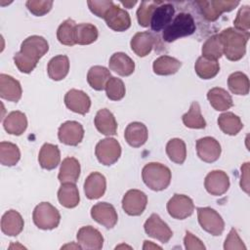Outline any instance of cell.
Here are the masks:
<instances>
[{
    "label": "cell",
    "instance_id": "f546056e",
    "mask_svg": "<svg viewBox=\"0 0 250 250\" xmlns=\"http://www.w3.org/2000/svg\"><path fill=\"white\" fill-rule=\"evenodd\" d=\"M69 70V60L65 55H59L52 58L47 66V72L52 80L60 81L65 78Z\"/></svg>",
    "mask_w": 250,
    "mask_h": 250
},
{
    "label": "cell",
    "instance_id": "5b68a950",
    "mask_svg": "<svg viewBox=\"0 0 250 250\" xmlns=\"http://www.w3.org/2000/svg\"><path fill=\"white\" fill-rule=\"evenodd\" d=\"M196 210L198 223L205 231L214 236H218L223 233L225 222L216 210L210 207H198Z\"/></svg>",
    "mask_w": 250,
    "mask_h": 250
},
{
    "label": "cell",
    "instance_id": "ba28073f",
    "mask_svg": "<svg viewBox=\"0 0 250 250\" xmlns=\"http://www.w3.org/2000/svg\"><path fill=\"white\" fill-rule=\"evenodd\" d=\"M194 210V204L190 197L185 194H174L167 202V211L169 215L177 220H184L191 216Z\"/></svg>",
    "mask_w": 250,
    "mask_h": 250
},
{
    "label": "cell",
    "instance_id": "b9f144b4",
    "mask_svg": "<svg viewBox=\"0 0 250 250\" xmlns=\"http://www.w3.org/2000/svg\"><path fill=\"white\" fill-rule=\"evenodd\" d=\"M21 158V151L17 145L10 142L0 143V162L4 166H14Z\"/></svg>",
    "mask_w": 250,
    "mask_h": 250
},
{
    "label": "cell",
    "instance_id": "4dcf8cb0",
    "mask_svg": "<svg viewBox=\"0 0 250 250\" xmlns=\"http://www.w3.org/2000/svg\"><path fill=\"white\" fill-rule=\"evenodd\" d=\"M207 99L211 106L218 111H225L233 105L231 96L223 88L215 87L208 91Z\"/></svg>",
    "mask_w": 250,
    "mask_h": 250
},
{
    "label": "cell",
    "instance_id": "44dd1931",
    "mask_svg": "<svg viewBox=\"0 0 250 250\" xmlns=\"http://www.w3.org/2000/svg\"><path fill=\"white\" fill-rule=\"evenodd\" d=\"M106 188V180L104 176L99 172L91 173L85 180L84 192L89 199H98L102 197Z\"/></svg>",
    "mask_w": 250,
    "mask_h": 250
},
{
    "label": "cell",
    "instance_id": "cb8c5ba5",
    "mask_svg": "<svg viewBox=\"0 0 250 250\" xmlns=\"http://www.w3.org/2000/svg\"><path fill=\"white\" fill-rule=\"evenodd\" d=\"M94 123L101 134L105 136L116 135L117 122L112 112L107 108H102L97 112Z\"/></svg>",
    "mask_w": 250,
    "mask_h": 250
},
{
    "label": "cell",
    "instance_id": "603a6c76",
    "mask_svg": "<svg viewBox=\"0 0 250 250\" xmlns=\"http://www.w3.org/2000/svg\"><path fill=\"white\" fill-rule=\"evenodd\" d=\"M124 137L129 146L133 147H140L147 141V128L142 122H131L125 129Z\"/></svg>",
    "mask_w": 250,
    "mask_h": 250
},
{
    "label": "cell",
    "instance_id": "ac0fdd59",
    "mask_svg": "<svg viewBox=\"0 0 250 250\" xmlns=\"http://www.w3.org/2000/svg\"><path fill=\"white\" fill-rule=\"evenodd\" d=\"M106 25L114 31H125L131 26V19L129 14L117 5H113L104 16Z\"/></svg>",
    "mask_w": 250,
    "mask_h": 250
},
{
    "label": "cell",
    "instance_id": "30bf717a",
    "mask_svg": "<svg viewBox=\"0 0 250 250\" xmlns=\"http://www.w3.org/2000/svg\"><path fill=\"white\" fill-rule=\"evenodd\" d=\"M147 204L146 194L140 189H129L123 196L122 208L130 216H140Z\"/></svg>",
    "mask_w": 250,
    "mask_h": 250
},
{
    "label": "cell",
    "instance_id": "e575fe53",
    "mask_svg": "<svg viewBox=\"0 0 250 250\" xmlns=\"http://www.w3.org/2000/svg\"><path fill=\"white\" fill-rule=\"evenodd\" d=\"M220 129L227 135L235 136L243 128V124L236 114L232 112H224L218 117Z\"/></svg>",
    "mask_w": 250,
    "mask_h": 250
},
{
    "label": "cell",
    "instance_id": "db71d44e",
    "mask_svg": "<svg viewBox=\"0 0 250 250\" xmlns=\"http://www.w3.org/2000/svg\"><path fill=\"white\" fill-rule=\"evenodd\" d=\"M150 247H152V248H159V249H161V247H159V246H157V245L152 244V243H151V241H147V240H146V241H145V245H144V249L150 248Z\"/></svg>",
    "mask_w": 250,
    "mask_h": 250
},
{
    "label": "cell",
    "instance_id": "7402d4cb",
    "mask_svg": "<svg viewBox=\"0 0 250 250\" xmlns=\"http://www.w3.org/2000/svg\"><path fill=\"white\" fill-rule=\"evenodd\" d=\"M24 222L21 215L16 210H9L4 213L1 219V230L9 236H17L23 229Z\"/></svg>",
    "mask_w": 250,
    "mask_h": 250
},
{
    "label": "cell",
    "instance_id": "9a60e30c",
    "mask_svg": "<svg viewBox=\"0 0 250 250\" xmlns=\"http://www.w3.org/2000/svg\"><path fill=\"white\" fill-rule=\"evenodd\" d=\"M204 187L211 195H222L226 193L229 188V178L227 173L222 170L211 171L205 177Z\"/></svg>",
    "mask_w": 250,
    "mask_h": 250
},
{
    "label": "cell",
    "instance_id": "d6a6232c",
    "mask_svg": "<svg viewBox=\"0 0 250 250\" xmlns=\"http://www.w3.org/2000/svg\"><path fill=\"white\" fill-rule=\"evenodd\" d=\"M110 77V71L102 65L92 66L87 73V81L89 85L97 91L104 90Z\"/></svg>",
    "mask_w": 250,
    "mask_h": 250
},
{
    "label": "cell",
    "instance_id": "7bdbcfd3",
    "mask_svg": "<svg viewBox=\"0 0 250 250\" xmlns=\"http://www.w3.org/2000/svg\"><path fill=\"white\" fill-rule=\"evenodd\" d=\"M75 27L76 23L71 19H67L64 21H62L57 30V38L59 42L66 46L75 45Z\"/></svg>",
    "mask_w": 250,
    "mask_h": 250
},
{
    "label": "cell",
    "instance_id": "d590c367",
    "mask_svg": "<svg viewBox=\"0 0 250 250\" xmlns=\"http://www.w3.org/2000/svg\"><path fill=\"white\" fill-rule=\"evenodd\" d=\"M98 28L88 22H83L76 24L75 27V34H74V39H75V44L79 45H89L94 43L98 39Z\"/></svg>",
    "mask_w": 250,
    "mask_h": 250
},
{
    "label": "cell",
    "instance_id": "7c38bea8",
    "mask_svg": "<svg viewBox=\"0 0 250 250\" xmlns=\"http://www.w3.org/2000/svg\"><path fill=\"white\" fill-rule=\"evenodd\" d=\"M91 217L100 225L106 229H112L118 220V216L113 205L107 202H99L91 208Z\"/></svg>",
    "mask_w": 250,
    "mask_h": 250
},
{
    "label": "cell",
    "instance_id": "f907efd6",
    "mask_svg": "<svg viewBox=\"0 0 250 250\" xmlns=\"http://www.w3.org/2000/svg\"><path fill=\"white\" fill-rule=\"evenodd\" d=\"M224 249L225 250H232V249H238V250H245L246 246L244 245L243 241L240 239L236 229L233 228L229 232V235L227 236L225 243H224Z\"/></svg>",
    "mask_w": 250,
    "mask_h": 250
},
{
    "label": "cell",
    "instance_id": "8d00e7d4",
    "mask_svg": "<svg viewBox=\"0 0 250 250\" xmlns=\"http://www.w3.org/2000/svg\"><path fill=\"white\" fill-rule=\"evenodd\" d=\"M186 127L191 129H203L206 126V121L201 114L200 105L197 102H192L189 109L182 117Z\"/></svg>",
    "mask_w": 250,
    "mask_h": 250
},
{
    "label": "cell",
    "instance_id": "d4e9b609",
    "mask_svg": "<svg viewBox=\"0 0 250 250\" xmlns=\"http://www.w3.org/2000/svg\"><path fill=\"white\" fill-rule=\"evenodd\" d=\"M38 161L40 166L46 170L55 169L61 161V152L59 146L53 144L46 143L40 148L38 154Z\"/></svg>",
    "mask_w": 250,
    "mask_h": 250
},
{
    "label": "cell",
    "instance_id": "6da1fadb",
    "mask_svg": "<svg viewBox=\"0 0 250 250\" xmlns=\"http://www.w3.org/2000/svg\"><path fill=\"white\" fill-rule=\"evenodd\" d=\"M224 55L228 60L235 62L242 59L246 53V44L249 39V32L239 31L233 27L224 29L220 34Z\"/></svg>",
    "mask_w": 250,
    "mask_h": 250
},
{
    "label": "cell",
    "instance_id": "2e32d148",
    "mask_svg": "<svg viewBox=\"0 0 250 250\" xmlns=\"http://www.w3.org/2000/svg\"><path fill=\"white\" fill-rule=\"evenodd\" d=\"M64 104L68 109L78 114H86L91 107L89 96L77 89H70L64 96Z\"/></svg>",
    "mask_w": 250,
    "mask_h": 250
},
{
    "label": "cell",
    "instance_id": "277c9868",
    "mask_svg": "<svg viewBox=\"0 0 250 250\" xmlns=\"http://www.w3.org/2000/svg\"><path fill=\"white\" fill-rule=\"evenodd\" d=\"M32 219L38 229L49 230L59 226L61 215L58 209L51 203L41 202L34 208Z\"/></svg>",
    "mask_w": 250,
    "mask_h": 250
},
{
    "label": "cell",
    "instance_id": "816d5d0a",
    "mask_svg": "<svg viewBox=\"0 0 250 250\" xmlns=\"http://www.w3.org/2000/svg\"><path fill=\"white\" fill-rule=\"evenodd\" d=\"M184 244L185 248L188 250H194V249H199V250H204L205 245L202 243V241L194 236L190 231H186V235L184 238Z\"/></svg>",
    "mask_w": 250,
    "mask_h": 250
},
{
    "label": "cell",
    "instance_id": "f1b7e54d",
    "mask_svg": "<svg viewBox=\"0 0 250 250\" xmlns=\"http://www.w3.org/2000/svg\"><path fill=\"white\" fill-rule=\"evenodd\" d=\"M3 127L10 135H21L27 127V119L25 114L19 110L10 112L3 120Z\"/></svg>",
    "mask_w": 250,
    "mask_h": 250
},
{
    "label": "cell",
    "instance_id": "52a82bcc",
    "mask_svg": "<svg viewBox=\"0 0 250 250\" xmlns=\"http://www.w3.org/2000/svg\"><path fill=\"white\" fill-rule=\"evenodd\" d=\"M197 5L204 19H206L209 21H215L223 13L230 12L236 6H238L239 1H198Z\"/></svg>",
    "mask_w": 250,
    "mask_h": 250
},
{
    "label": "cell",
    "instance_id": "681fc988",
    "mask_svg": "<svg viewBox=\"0 0 250 250\" xmlns=\"http://www.w3.org/2000/svg\"><path fill=\"white\" fill-rule=\"evenodd\" d=\"M90 11L99 18H104L108 10L114 5L112 1L102 0V1H88L87 2Z\"/></svg>",
    "mask_w": 250,
    "mask_h": 250
},
{
    "label": "cell",
    "instance_id": "f35d334b",
    "mask_svg": "<svg viewBox=\"0 0 250 250\" xmlns=\"http://www.w3.org/2000/svg\"><path fill=\"white\" fill-rule=\"evenodd\" d=\"M196 74L202 79H211L215 77L220 71V64L218 61L208 60L204 57H199L194 64Z\"/></svg>",
    "mask_w": 250,
    "mask_h": 250
},
{
    "label": "cell",
    "instance_id": "f6af8a7d",
    "mask_svg": "<svg viewBox=\"0 0 250 250\" xmlns=\"http://www.w3.org/2000/svg\"><path fill=\"white\" fill-rule=\"evenodd\" d=\"M106 97L111 101H120L124 98L126 89L123 81L117 77H110L105 85Z\"/></svg>",
    "mask_w": 250,
    "mask_h": 250
},
{
    "label": "cell",
    "instance_id": "4316f807",
    "mask_svg": "<svg viewBox=\"0 0 250 250\" xmlns=\"http://www.w3.org/2000/svg\"><path fill=\"white\" fill-rule=\"evenodd\" d=\"M155 43L154 36L148 31H143L136 33L130 42L132 51L139 57L147 56Z\"/></svg>",
    "mask_w": 250,
    "mask_h": 250
},
{
    "label": "cell",
    "instance_id": "836d02e7",
    "mask_svg": "<svg viewBox=\"0 0 250 250\" xmlns=\"http://www.w3.org/2000/svg\"><path fill=\"white\" fill-rule=\"evenodd\" d=\"M181 66L182 62L179 60L166 55L157 58L152 64L153 72L157 75L175 74L180 69Z\"/></svg>",
    "mask_w": 250,
    "mask_h": 250
},
{
    "label": "cell",
    "instance_id": "bcb514c9",
    "mask_svg": "<svg viewBox=\"0 0 250 250\" xmlns=\"http://www.w3.org/2000/svg\"><path fill=\"white\" fill-rule=\"evenodd\" d=\"M234 29L244 32H249L250 29V7L248 5L242 6L237 15L235 20L233 21Z\"/></svg>",
    "mask_w": 250,
    "mask_h": 250
},
{
    "label": "cell",
    "instance_id": "60d3db41",
    "mask_svg": "<svg viewBox=\"0 0 250 250\" xmlns=\"http://www.w3.org/2000/svg\"><path fill=\"white\" fill-rule=\"evenodd\" d=\"M166 153L169 159L176 164H183L187 157V146L182 139L174 138L166 145Z\"/></svg>",
    "mask_w": 250,
    "mask_h": 250
},
{
    "label": "cell",
    "instance_id": "7a4b0ae2",
    "mask_svg": "<svg viewBox=\"0 0 250 250\" xmlns=\"http://www.w3.org/2000/svg\"><path fill=\"white\" fill-rule=\"evenodd\" d=\"M142 178L145 185L154 191H160L168 188L171 183L170 169L158 162H149L142 170Z\"/></svg>",
    "mask_w": 250,
    "mask_h": 250
},
{
    "label": "cell",
    "instance_id": "484cf974",
    "mask_svg": "<svg viewBox=\"0 0 250 250\" xmlns=\"http://www.w3.org/2000/svg\"><path fill=\"white\" fill-rule=\"evenodd\" d=\"M109 69L120 76H129L135 70L134 61L125 53H114L109 59Z\"/></svg>",
    "mask_w": 250,
    "mask_h": 250
},
{
    "label": "cell",
    "instance_id": "f5cc1de1",
    "mask_svg": "<svg viewBox=\"0 0 250 250\" xmlns=\"http://www.w3.org/2000/svg\"><path fill=\"white\" fill-rule=\"evenodd\" d=\"M249 162H245L241 166V178H240V188L249 193Z\"/></svg>",
    "mask_w": 250,
    "mask_h": 250
},
{
    "label": "cell",
    "instance_id": "8992f818",
    "mask_svg": "<svg viewBox=\"0 0 250 250\" xmlns=\"http://www.w3.org/2000/svg\"><path fill=\"white\" fill-rule=\"evenodd\" d=\"M95 154L100 163L110 166L117 162L121 155V146L114 138H105L101 140L95 148Z\"/></svg>",
    "mask_w": 250,
    "mask_h": 250
},
{
    "label": "cell",
    "instance_id": "ee69618b",
    "mask_svg": "<svg viewBox=\"0 0 250 250\" xmlns=\"http://www.w3.org/2000/svg\"><path fill=\"white\" fill-rule=\"evenodd\" d=\"M162 1H143L137 11V20L141 26L147 27L150 24V19L153 11Z\"/></svg>",
    "mask_w": 250,
    "mask_h": 250
},
{
    "label": "cell",
    "instance_id": "d6986e66",
    "mask_svg": "<svg viewBox=\"0 0 250 250\" xmlns=\"http://www.w3.org/2000/svg\"><path fill=\"white\" fill-rule=\"evenodd\" d=\"M174 14L175 9L172 4L164 2L161 3L153 11L150 19V28L155 32H159L164 29L172 21Z\"/></svg>",
    "mask_w": 250,
    "mask_h": 250
},
{
    "label": "cell",
    "instance_id": "8fae6325",
    "mask_svg": "<svg viewBox=\"0 0 250 250\" xmlns=\"http://www.w3.org/2000/svg\"><path fill=\"white\" fill-rule=\"evenodd\" d=\"M83 137V126L77 121H66L60 126L58 131V138L60 142L66 146H77L81 143Z\"/></svg>",
    "mask_w": 250,
    "mask_h": 250
},
{
    "label": "cell",
    "instance_id": "ffe728a7",
    "mask_svg": "<svg viewBox=\"0 0 250 250\" xmlns=\"http://www.w3.org/2000/svg\"><path fill=\"white\" fill-rule=\"evenodd\" d=\"M22 90L21 83L11 75L0 74V97L9 102H19L21 98Z\"/></svg>",
    "mask_w": 250,
    "mask_h": 250
},
{
    "label": "cell",
    "instance_id": "7dc6e473",
    "mask_svg": "<svg viewBox=\"0 0 250 250\" xmlns=\"http://www.w3.org/2000/svg\"><path fill=\"white\" fill-rule=\"evenodd\" d=\"M28 11L34 16L41 17L49 13L53 7V1H41V0H28L25 3Z\"/></svg>",
    "mask_w": 250,
    "mask_h": 250
},
{
    "label": "cell",
    "instance_id": "e0dca14e",
    "mask_svg": "<svg viewBox=\"0 0 250 250\" xmlns=\"http://www.w3.org/2000/svg\"><path fill=\"white\" fill-rule=\"evenodd\" d=\"M76 238L78 244L83 249L100 250L104 245V237L102 233L92 226H86L79 229Z\"/></svg>",
    "mask_w": 250,
    "mask_h": 250
},
{
    "label": "cell",
    "instance_id": "4fadbf2b",
    "mask_svg": "<svg viewBox=\"0 0 250 250\" xmlns=\"http://www.w3.org/2000/svg\"><path fill=\"white\" fill-rule=\"evenodd\" d=\"M48 50L49 44L47 40L39 35L28 36L21 45V52L36 62H38Z\"/></svg>",
    "mask_w": 250,
    "mask_h": 250
},
{
    "label": "cell",
    "instance_id": "1f68e13d",
    "mask_svg": "<svg viewBox=\"0 0 250 250\" xmlns=\"http://www.w3.org/2000/svg\"><path fill=\"white\" fill-rule=\"evenodd\" d=\"M58 199L61 205L65 208H74L78 205L80 197L79 191L75 184L64 183L62 184L58 190Z\"/></svg>",
    "mask_w": 250,
    "mask_h": 250
},
{
    "label": "cell",
    "instance_id": "3957f363",
    "mask_svg": "<svg viewBox=\"0 0 250 250\" xmlns=\"http://www.w3.org/2000/svg\"><path fill=\"white\" fill-rule=\"evenodd\" d=\"M196 29L194 20L188 13H180L163 29L162 38L170 43L181 37L191 35Z\"/></svg>",
    "mask_w": 250,
    "mask_h": 250
},
{
    "label": "cell",
    "instance_id": "74e56055",
    "mask_svg": "<svg viewBox=\"0 0 250 250\" xmlns=\"http://www.w3.org/2000/svg\"><path fill=\"white\" fill-rule=\"evenodd\" d=\"M201 52L202 57L208 60L217 61L220 59L224 55V48L220 35L214 34L210 36L202 45Z\"/></svg>",
    "mask_w": 250,
    "mask_h": 250
},
{
    "label": "cell",
    "instance_id": "c3c4849f",
    "mask_svg": "<svg viewBox=\"0 0 250 250\" xmlns=\"http://www.w3.org/2000/svg\"><path fill=\"white\" fill-rule=\"evenodd\" d=\"M14 62L16 66L19 68L21 72L23 73H30L37 65L36 61L30 59L29 57L23 55L21 51L16 53L14 56Z\"/></svg>",
    "mask_w": 250,
    "mask_h": 250
},
{
    "label": "cell",
    "instance_id": "83f0119b",
    "mask_svg": "<svg viewBox=\"0 0 250 250\" xmlns=\"http://www.w3.org/2000/svg\"><path fill=\"white\" fill-rule=\"evenodd\" d=\"M80 176V163L74 157H65L60 168L58 179L62 184L73 183L75 184Z\"/></svg>",
    "mask_w": 250,
    "mask_h": 250
},
{
    "label": "cell",
    "instance_id": "ab89813d",
    "mask_svg": "<svg viewBox=\"0 0 250 250\" xmlns=\"http://www.w3.org/2000/svg\"><path fill=\"white\" fill-rule=\"evenodd\" d=\"M228 86L232 94L245 96L249 93L250 87L248 76L241 71H235L229 76Z\"/></svg>",
    "mask_w": 250,
    "mask_h": 250
},
{
    "label": "cell",
    "instance_id": "11a10c76",
    "mask_svg": "<svg viewBox=\"0 0 250 250\" xmlns=\"http://www.w3.org/2000/svg\"><path fill=\"white\" fill-rule=\"evenodd\" d=\"M136 3H137V1H125V2L122 1V2H121V4L124 5V6L127 7V8H131V7L134 6Z\"/></svg>",
    "mask_w": 250,
    "mask_h": 250
},
{
    "label": "cell",
    "instance_id": "9c48e42d",
    "mask_svg": "<svg viewBox=\"0 0 250 250\" xmlns=\"http://www.w3.org/2000/svg\"><path fill=\"white\" fill-rule=\"evenodd\" d=\"M146 233L162 243H167L173 236V231L169 226L159 217V215L153 213L146 221L144 225Z\"/></svg>",
    "mask_w": 250,
    "mask_h": 250
},
{
    "label": "cell",
    "instance_id": "5bb4252c",
    "mask_svg": "<svg viewBox=\"0 0 250 250\" xmlns=\"http://www.w3.org/2000/svg\"><path fill=\"white\" fill-rule=\"evenodd\" d=\"M221 151V145L215 138L204 137L196 141L197 156L204 162H215L219 159Z\"/></svg>",
    "mask_w": 250,
    "mask_h": 250
}]
</instances>
